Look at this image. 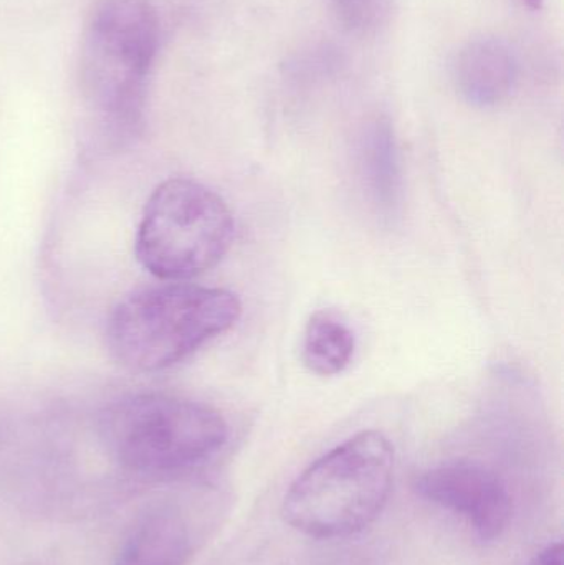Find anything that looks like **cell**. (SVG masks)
<instances>
[{"instance_id": "1", "label": "cell", "mask_w": 564, "mask_h": 565, "mask_svg": "<svg viewBox=\"0 0 564 565\" xmlns=\"http://www.w3.org/2000/svg\"><path fill=\"white\" fill-rule=\"evenodd\" d=\"M159 46L152 0H96L79 43L78 92L89 135L103 149L128 148L145 131Z\"/></svg>"}, {"instance_id": "2", "label": "cell", "mask_w": 564, "mask_h": 565, "mask_svg": "<svg viewBox=\"0 0 564 565\" xmlns=\"http://www.w3.org/2000/svg\"><path fill=\"white\" fill-rule=\"evenodd\" d=\"M242 302L227 289L172 281L138 289L113 309L108 345L138 372L172 367L238 321Z\"/></svg>"}, {"instance_id": "3", "label": "cell", "mask_w": 564, "mask_h": 565, "mask_svg": "<svg viewBox=\"0 0 564 565\" xmlns=\"http://www.w3.org/2000/svg\"><path fill=\"white\" fill-rule=\"evenodd\" d=\"M394 448L381 431L348 438L311 463L285 494V521L317 540H341L380 518L393 490Z\"/></svg>"}, {"instance_id": "4", "label": "cell", "mask_w": 564, "mask_h": 565, "mask_svg": "<svg viewBox=\"0 0 564 565\" xmlns=\"http://www.w3.org/2000/svg\"><path fill=\"white\" fill-rule=\"evenodd\" d=\"M113 457L136 473L191 470L227 444L228 427L215 408L168 394H139L113 405L103 422Z\"/></svg>"}, {"instance_id": "5", "label": "cell", "mask_w": 564, "mask_h": 565, "mask_svg": "<svg viewBox=\"0 0 564 565\" xmlns=\"http://www.w3.org/2000/svg\"><path fill=\"white\" fill-rule=\"evenodd\" d=\"M234 234V215L221 195L191 179H169L146 202L136 257L159 280H191L227 255Z\"/></svg>"}, {"instance_id": "6", "label": "cell", "mask_w": 564, "mask_h": 565, "mask_svg": "<svg viewBox=\"0 0 564 565\" xmlns=\"http://www.w3.org/2000/svg\"><path fill=\"white\" fill-rule=\"evenodd\" d=\"M414 490L423 500L462 516L483 541L502 536L512 521L509 488L483 465L456 461L430 468L417 477Z\"/></svg>"}, {"instance_id": "7", "label": "cell", "mask_w": 564, "mask_h": 565, "mask_svg": "<svg viewBox=\"0 0 564 565\" xmlns=\"http://www.w3.org/2000/svg\"><path fill=\"white\" fill-rule=\"evenodd\" d=\"M520 76V62L502 39H477L467 43L454 62V82L460 96L477 108L506 102Z\"/></svg>"}, {"instance_id": "8", "label": "cell", "mask_w": 564, "mask_h": 565, "mask_svg": "<svg viewBox=\"0 0 564 565\" xmlns=\"http://www.w3.org/2000/svg\"><path fill=\"white\" fill-rule=\"evenodd\" d=\"M191 536L184 518L169 507L148 511L123 543L115 565H185Z\"/></svg>"}, {"instance_id": "9", "label": "cell", "mask_w": 564, "mask_h": 565, "mask_svg": "<svg viewBox=\"0 0 564 565\" xmlns=\"http://www.w3.org/2000/svg\"><path fill=\"white\" fill-rule=\"evenodd\" d=\"M360 169L371 202L384 217H393L401 207L403 179L400 152L393 126L376 118L364 126L360 138Z\"/></svg>"}, {"instance_id": "10", "label": "cell", "mask_w": 564, "mask_h": 565, "mask_svg": "<svg viewBox=\"0 0 564 565\" xmlns=\"http://www.w3.org/2000/svg\"><path fill=\"white\" fill-rule=\"evenodd\" d=\"M353 331L330 311H318L311 316L305 329L304 361L318 375H337L350 365L353 359Z\"/></svg>"}, {"instance_id": "11", "label": "cell", "mask_w": 564, "mask_h": 565, "mask_svg": "<svg viewBox=\"0 0 564 565\" xmlns=\"http://www.w3.org/2000/svg\"><path fill=\"white\" fill-rule=\"evenodd\" d=\"M334 17L347 32H370L383 15L386 0H331Z\"/></svg>"}, {"instance_id": "12", "label": "cell", "mask_w": 564, "mask_h": 565, "mask_svg": "<svg viewBox=\"0 0 564 565\" xmlns=\"http://www.w3.org/2000/svg\"><path fill=\"white\" fill-rule=\"evenodd\" d=\"M530 565H564L563 544H550V546H546L545 550L540 551V553L533 557Z\"/></svg>"}, {"instance_id": "13", "label": "cell", "mask_w": 564, "mask_h": 565, "mask_svg": "<svg viewBox=\"0 0 564 565\" xmlns=\"http://www.w3.org/2000/svg\"><path fill=\"white\" fill-rule=\"evenodd\" d=\"M523 2H525L532 10H540L543 6V0H523Z\"/></svg>"}]
</instances>
